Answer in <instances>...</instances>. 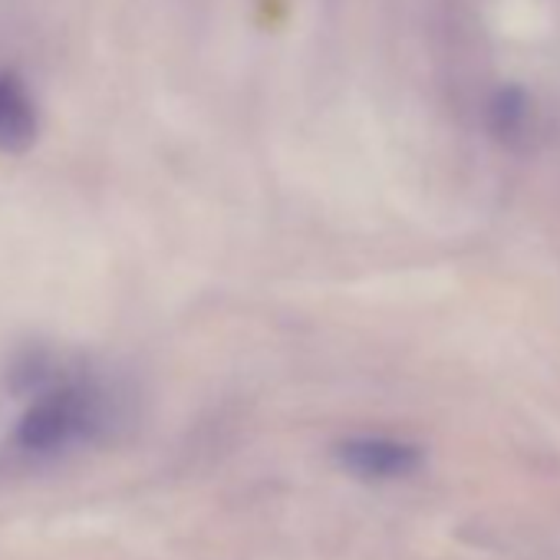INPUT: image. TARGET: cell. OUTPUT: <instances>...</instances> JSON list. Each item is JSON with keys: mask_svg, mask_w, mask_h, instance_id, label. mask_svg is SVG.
<instances>
[{"mask_svg": "<svg viewBox=\"0 0 560 560\" xmlns=\"http://www.w3.org/2000/svg\"><path fill=\"white\" fill-rule=\"evenodd\" d=\"M337 462L363 481H396L422 465V452L386 435H350L337 445Z\"/></svg>", "mask_w": 560, "mask_h": 560, "instance_id": "obj_2", "label": "cell"}, {"mask_svg": "<svg viewBox=\"0 0 560 560\" xmlns=\"http://www.w3.org/2000/svg\"><path fill=\"white\" fill-rule=\"evenodd\" d=\"M109 422V399L90 380H50L14 429L24 455L54 458L93 442Z\"/></svg>", "mask_w": 560, "mask_h": 560, "instance_id": "obj_1", "label": "cell"}, {"mask_svg": "<svg viewBox=\"0 0 560 560\" xmlns=\"http://www.w3.org/2000/svg\"><path fill=\"white\" fill-rule=\"evenodd\" d=\"M40 142V109L31 86L14 73L0 70V155H27Z\"/></svg>", "mask_w": 560, "mask_h": 560, "instance_id": "obj_3", "label": "cell"}, {"mask_svg": "<svg viewBox=\"0 0 560 560\" xmlns=\"http://www.w3.org/2000/svg\"><path fill=\"white\" fill-rule=\"evenodd\" d=\"M491 126L501 139H517L527 126V100L517 90H501L491 103Z\"/></svg>", "mask_w": 560, "mask_h": 560, "instance_id": "obj_4", "label": "cell"}]
</instances>
